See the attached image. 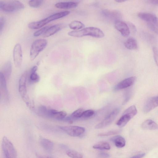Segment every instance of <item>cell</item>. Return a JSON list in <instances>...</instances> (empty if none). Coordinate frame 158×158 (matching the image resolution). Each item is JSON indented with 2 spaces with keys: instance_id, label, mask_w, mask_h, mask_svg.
<instances>
[{
  "instance_id": "obj_1",
  "label": "cell",
  "mask_w": 158,
  "mask_h": 158,
  "mask_svg": "<svg viewBox=\"0 0 158 158\" xmlns=\"http://www.w3.org/2000/svg\"><path fill=\"white\" fill-rule=\"evenodd\" d=\"M68 35L75 37H81L90 36L97 38H102L104 34L100 29L94 27H89L81 30L73 31L68 32Z\"/></svg>"
},
{
  "instance_id": "obj_2",
  "label": "cell",
  "mask_w": 158,
  "mask_h": 158,
  "mask_svg": "<svg viewBox=\"0 0 158 158\" xmlns=\"http://www.w3.org/2000/svg\"><path fill=\"white\" fill-rule=\"evenodd\" d=\"M70 13L69 11H64L55 13L42 20L30 23L28 24V27L31 29H38L51 21L67 16Z\"/></svg>"
},
{
  "instance_id": "obj_3",
  "label": "cell",
  "mask_w": 158,
  "mask_h": 158,
  "mask_svg": "<svg viewBox=\"0 0 158 158\" xmlns=\"http://www.w3.org/2000/svg\"><path fill=\"white\" fill-rule=\"evenodd\" d=\"M23 4L16 0L0 1V10L6 12H13L23 9Z\"/></svg>"
},
{
  "instance_id": "obj_4",
  "label": "cell",
  "mask_w": 158,
  "mask_h": 158,
  "mask_svg": "<svg viewBox=\"0 0 158 158\" xmlns=\"http://www.w3.org/2000/svg\"><path fill=\"white\" fill-rule=\"evenodd\" d=\"M2 148L5 158H16V151L12 143L6 136L2 139Z\"/></svg>"
},
{
  "instance_id": "obj_5",
  "label": "cell",
  "mask_w": 158,
  "mask_h": 158,
  "mask_svg": "<svg viewBox=\"0 0 158 158\" xmlns=\"http://www.w3.org/2000/svg\"><path fill=\"white\" fill-rule=\"evenodd\" d=\"M47 41L44 39H39L35 41L32 44L30 51V57L33 60L37 56L47 45Z\"/></svg>"
},
{
  "instance_id": "obj_6",
  "label": "cell",
  "mask_w": 158,
  "mask_h": 158,
  "mask_svg": "<svg viewBox=\"0 0 158 158\" xmlns=\"http://www.w3.org/2000/svg\"><path fill=\"white\" fill-rule=\"evenodd\" d=\"M58 111L56 110L48 108L44 106H39L37 110V114L40 116L56 120L57 119Z\"/></svg>"
},
{
  "instance_id": "obj_7",
  "label": "cell",
  "mask_w": 158,
  "mask_h": 158,
  "mask_svg": "<svg viewBox=\"0 0 158 158\" xmlns=\"http://www.w3.org/2000/svg\"><path fill=\"white\" fill-rule=\"evenodd\" d=\"M59 128L68 135L73 137L79 136L85 131L84 128L77 126H61Z\"/></svg>"
},
{
  "instance_id": "obj_8",
  "label": "cell",
  "mask_w": 158,
  "mask_h": 158,
  "mask_svg": "<svg viewBox=\"0 0 158 158\" xmlns=\"http://www.w3.org/2000/svg\"><path fill=\"white\" fill-rule=\"evenodd\" d=\"M119 110L116 108L114 110L102 121L97 124L95 127L97 129L104 128L110 124L114 120L118 114Z\"/></svg>"
},
{
  "instance_id": "obj_9",
  "label": "cell",
  "mask_w": 158,
  "mask_h": 158,
  "mask_svg": "<svg viewBox=\"0 0 158 158\" xmlns=\"http://www.w3.org/2000/svg\"><path fill=\"white\" fill-rule=\"evenodd\" d=\"M13 57L14 63L17 68L19 67L22 63L23 55L21 46L19 44H17L14 47Z\"/></svg>"
},
{
  "instance_id": "obj_10",
  "label": "cell",
  "mask_w": 158,
  "mask_h": 158,
  "mask_svg": "<svg viewBox=\"0 0 158 158\" xmlns=\"http://www.w3.org/2000/svg\"><path fill=\"white\" fill-rule=\"evenodd\" d=\"M114 27L125 37L129 36L130 31L127 24L123 21L117 20L114 23Z\"/></svg>"
},
{
  "instance_id": "obj_11",
  "label": "cell",
  "mask_w": 158,
  "mask_h": 158,
  "mask_svg": "<svg viewBox=\"0 0 158 158\" xmlns=\"http://www.w3.org/2000/svg\"><path fill=\"white\" fill-rule=\"evenodd\" d=\"M158 106V95L149 98L145 104L143 111L148 113Z\"/></svg>"
},
{
  "instance_id": "obj_12",
  "label": "cell",
  "mask_w": 158,
  "mask_h": 158,
  "mask_svg": "<svg viewBox=\"0 0 158 158\" xmlns=\"http://www.w3.org/2000/svg\"><path fill=\"white\" fill-rule=\"evenodd\" d=\"M136 78L135 77H131L125 79L116 85L114 88V90H118L130 86L135 83Z\"/></svg>"
},
{
  "instance_id": "obj_13",
  "label": "cell",
  "mask_w": 158,
  "mask_h": 158,
  "mask_svg": "<svg viewBox=\"0 0 158 158\" xmlns=\"http://www.w3.org/2000/svg\"><path fill=\"white\" fill-rule=\"evenodd\" d=\"M138 15L140 19L146 22L148 24L154 23L157 19L156 15L150 13L140 12Z\"/></svg>"
},
{
  "instance_id": "obj_14",
  "label": "cell",
  "mask_w": 158,
  "mask_h": 158,
  "mask_svg": "<svg viewBox=\"0 0 158 158\" xmlns=\"http://www.w3.org/2000/svg\"><path fill=\"white\" fill-rule=\"evenodd\" d=\"M65 27L64 24H58L50 26L45 33L43 35L44 37H48L55 34Z\"/></svg>"
},
{
  "instance_id": "obj_15",
  "label": "cell",
  "mask_w": 158,
  "mask_h": 158,
  "mask_svg": "<svg viewBox=\"0 0 158 158\" xmlns=\"http://www.w3.org/2000/svg\"><path fill=\"white\" fill-rule=\"evenodd\" d=\"M78 3L75 2H61L56 3L55 6L61 9H69L74 8L77 6Z\"/></svg>"
},
{
  "instance_id": "obj_16",
  "label": "cell",
  "mask_w": 158,
  "mask_h": 158,
  "mask_svg": "<svg viewBox=\"0 0 158 158\" xmlns=\"http://www.w3.org/2000/svg\"><path fill=\"white\" fill-rule=\"evenodd\" d=\"M12 64L10 61L6 63L2 67L0 72L4 76L6 80H8L12 72Z\"/></svg>"
},
{
  "instance_id": "obj_17",
  "label": "cell",
  "mask_w": 158,
  "mask_h": 158,
  "mask_svg": "<svg viewBox=\"0 0 158 158\" xmlns=\"http://www.w3.org/2000/svg\"><path fill=\"white\" fill-rule=\"evenodd\" d=\"M40 142L42 148L48 152H51L54 147L53 143L47 139L41 137L40 139Z\"/></svg>"
},
{
  "instance_id": "obj_18",
  "label": "cell",
  "mask_w": 158,
  "mask_h": 158,
  "mask_svg": "<svg viewBox=\"0 0 158 158\" xmlns=\"http://www.w3.org/2000/svg\"><path fill=\"white\" fill-rule=\"evenodd\" d=\"M141 127L144 130H156L158 129V125L151 119H147L142 123Z\"/></svg>"
},
{
  "instance_id": "obj_19",
  "label": "cell",
  "mask_w": 158,
  "mask_h": 158,
  "mask_svg": "<svg viewBox=\"0 0 158 158\" xmlns=\"http://www.w3.org/2000/svg\"><path fill=\"white\" fill-rule=\"evenodd\" d=\"M6 79L4 75L0 72V87L1 93H3L7 99L8 98Z\"/></svg>"
},
{
  "instance_id": "obj_20",
  "label": "cell",
  "mask_w": 158,
  "mask_h": 158,
  "mask_svg": "<svg viewBox=\"0 0 158 158\" xmlns=\"http://www.w3.org/2000/svg\"><path fill=\"white\" fill-rule=\"evenodd\" d=\"M124 44L125 47L130 50H135L138 48L137 41L132 37L128 38L125 42Z\"/></svg>"
},
{
  "instance_id": "obj_21",
  "label": "cell",
  "mask_w": 158,
  "mask_h": 158,
  "mask_svg": "<svg viewBox=\"0 0 158 158\" xmlns=\"http://www.w3.org/2000/svg\"><path fill=\"white\" fill-rule=\"evenodd\" d=\"M84 111L83 108H80L74 111L70 116L67 117L64 119L66 121H69L70 122H72V119L82 117Z\"/></svg>"
},
{
  "instance_id": "obj_22",
  "label": "cell",
  "mask_w": 158,
  "mask_h": 158,
  "mask_svg": "<svg viewBox=\"0 0 158 158\" xmlns=\"http://www.w3.org/2000/svg\"><path fill=\"white\" fill-rule=\"evenodd\" d=\"M110 140L114 143L115 146L118 148H123L125 145V139L121 136H114L111 138Z\"/></svg>"
},
{
  "instance_id": "obj_23",
  "label": "cell",
  "mask_w": 158,
  "mask_h": 158,
  "mask_svg": "<svg viewBox=\"0 0 158 158\" xmlns=\"http://www.w3.org/2000/svg\"><path fill=\"white\" fill-rule=\"evenodd\" d=\"M132 118L129 115L127 114H122V116L116 123L117 125L119 127H123Z\"/></svg>"
},
{
  "instance_id": "obj_24",
  "label": "cell",
  "mask_w": 158,
  "mask_h": 158,
  "mask_svg": "<svg viewBox=\"0 0 158 158\" xmlns=\"http://www.w3.org/2000/svg\"><path fill=\"white\" fill-rule=\"evenodd\" d=\"M37 69V67L36 66H33L31 69L30 80L32 82H37L39 81V76L36 72Z\"/></svg>"
},
{
  "instance_id": "obj_25",
  "label": "cell",
  "mask_w": 158,
  "mask_h": 158,
  "mask_svg": "<svg viewBox=\"0 0 158 158\" xmlns=\"http://www.w3.org/2000/svg\"><path fill=\"white\" fill-rule=\"evenodd\" d=\"M85 26L84 24L81 22L75 20L69 24V28L73 30H79L83 28Z\"/></svg>"
},
{
  "instance_id": "obj_26",
  "label": "cell",
  "mask_w": 158,
  "mask_h": 158,
  "mask_svg": "<svg viewBox=\"0 0 158 158\" xmlns=\"http://www.w3.org/2000/svg\"><path fill=\"white\" fill-rule=\"evenodd\" d=\"M94 148L100 150H109L110 147V144L106 142H101L93 146Z\"/></svg>"
},
{
  "instance_id": "obj_27",
  "label": "cell",
  "mask_w": 158,
  "mask_h": 158,
  "mask_svg": "<svg viewBox=\"0 0 158 158\" xmlns=\"http://www.w3.org/2000/svg\"><path fill=\"white\" fill-rule=\"evenodd\" d=\"M137 111L136 107L132 105L126 109L123 114H127L133 118L137 113Z\"/></svg>"
},
{
  "instance_id": "obj_28",
  "label": "cell",
  "mask_w": 158,
  "mask_h": 158,
  "mask_svg": "<svg viewBox=\"0 0 158 158\" xmlns=\"http://www.w3.org/2000/svg\"><path fill=\"white\" fill-rule=\"evenodd\" d=\"M66 154L72 158H82L83 155L80 153L72 150H69L66 152Z\"/></svg>"
},
{
  "instance_id": "obj_29",
  "label": "cell",
  "mask_w": 158,
  "mask_h": 158,
  "mask_svg": "<svg viewBox=\"0 0 158 158\" xmlns=\"http://www.w3.org/2000/svg\"><path fill=\"white\" fill-rule=\"evenodd\" d=\"M43 2V0H30L28 2V4L32 7L38 8L41 6Z\"/></svg>"
},
{
  "instance_id": "obj_30",
  "label": "cell",
  "mask_w": 158,
  "mask_h": 158,
  "mask_svg": "<svg viewBox=\"0 0 158 158\" xmlns=\"http://www.w3.org/2000/svg\"><path fill=\"white\" fill-rule=\"evenodd\" d=\"M152 30L158 35V19L154 23L148 24Z\"/></svg>"
},
{
  "instance_id": "obj_31",
  "label": "cell",
  "mask_w": 158,
  "mask_h": 158,
  "mask_svg": "<svg viewBox=\"0 0 158 158\" xmlns=\"http://www.w3.org/2000/svg\"><path fill=\"white\" fill-rule=\"evenodd\" d=\"M120 131L119 130L110 131L107 132L100 133L98 135L100 136H107L113 135L119 133Z\"/></svg>"
},
{
  "instance_id": "obj_32",
  "label": "cell",
  "mask_w": 158,
  "mask_h": 158,
  "mask_svg": "<svg viewBox=\"0 0 158 158\" xmlns=\"http://www.w3.org/2000/svg\"><path fill=\"white\" fill-rule=\"evenodd\" d=\"M49 27V26H47L43 27L35 32L33 34V35L36 37L39 36L42 34L43 35Z\"/></svg>"
},
{
  "instance_id": "obj_33",
  "label": "cell",
  "mask_w": 158,
  "mask_h": 158,
  "mask_svg": "<svg viewBox=\"0 0 158 158\" xmlns=\"http://www.w3.org/2000/svg\"><path fill=\"white\" fill-rule=\"evenodd\" d=\"M153 55L155 61L158 66V48L154 47L152 48Z\"/></svg>"
},
{
  "instance_id": "obj_34",
  "label": "cell",
  "mask_w": 158,
  "mask_h": 158,
  "mask_svg": "<svg viewBox=\"0 0 158 158\" xmlns=\"http://www.w3.org/2000/svg\"><path fill=\"white\" fill-rule=\"evenodd\" d=\"M94 113V111L93 110H85L83 113L82 117L84 118H88L93 116Z\"/></svg>"
},
{
  "instance_id": "obj_35",
  "label": "cell",
  "mask_w": 158,
  "mask_h": 158,
  "mask_svg": "<svg viewBox=\"0 0 158 158\" xmlns=\"http://www.w3.org/2000/svg\"><path fill=\"white\" fill-rule=\"evenodd\" d=\"M5 23V20L4 18L0 17V33H1Z\"/></svg>"
},
{
  "instance_id": "obj_36",
  "label": "cell",
  "mask_w": 158,
  "mask_h": 158,
  "mask_svg": "<svg viewBox=\"0 0 158 158\" xmlns=\"http://www.w3.org/2000/svg\"><path fill=\"white\" fill-rule=\"evenodd\" d=\"M145 155V154L144 153L139 154L134 156L130 158H142Z\"/></svg>"
},
{
  "instance_id": "obj_37",
  "label": "cell",
  "mask_w": 158,
  "mask_h": 158,
  "mask_svg": "<svg viewBox=\"0 0 158 158\" xmlns=\"http://www.w3.org/2000/svg\"><path fill=\"white\" fill-rule=\"evenodd\" d=\"M99 156L101 157L107 158L109 156V155L106 153L102 152L99 154Z\"/></svg>"
},
{
  "instance_id": "obj_38",
  "label": "cell",
  "mask_w": 158,
  "mask_h": 158,
  "mask_svg": "<svg viewBox=\"0 0 158 158\" xmlns=\"http://www.w3.org/2000/svg\"><path fill=\"white\" fill-rule=\"evenodd\" d=\"M148 3L152 5H158V0H152L148 1Z\"/></svg>"
},
{
  "instance_id": "obj_39",
  "label": "cell",
  "mask_w": 158,
  "mask_h": 158,
  "mask_svg": "<svg viewBox=\"0 0 158 158\" xmlns=\"http://www.w3.org/2000/svg\"><path fill=\"white\" fill-rule=\"evenodd\" d=\"M36 156L38 158H52L50 157H44L42 156H40L38 155H36Z\"/></svg>"
},
{
  "instance_id": "obj_40",
  "label": "cell",
  "mask_w": 158,
  "mask_h": 158,
  "mask_svg": "<svg viewBox=\"0 0 158 158\" xmlns=\"http://www.w3.org/2000/svg\"><path fill=\"white\" fill-rule=\"evenodd\" d=\"M115 1L117 2H118L119 3L123 2L126 1V0H116Z\"/></svg>"
}]
</instances>
